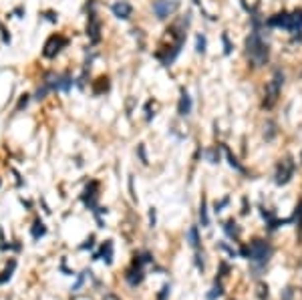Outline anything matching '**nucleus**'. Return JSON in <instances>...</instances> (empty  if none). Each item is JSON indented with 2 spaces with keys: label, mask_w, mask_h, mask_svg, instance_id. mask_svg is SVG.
Listing matches in <instances>:
<instances>
[{
  "label": "nucleus",
  "mask_w": 302,
  "mask_h": 300,
  "mask_svg": "<svg viewBox=\"0 0 302 300\" xmlns=\"http://www.w3.org/2000/svg\"><path fill=\"white\" fill-rule=\"evenodd\" d=\"M246 53H248L250 60L254 62L256 67L266 65V60H268V57H270V49H268V45L260 38V34H258L256 30L246 38Z\"/></svg>",
  "instance_id": "f257e3e1"
},
{
  "label": "nucleus",
  "mask_w": 302,
  "mask_h": 300,
  "mask_svg": "<svg viewBox=\"0 0 302 300\" xmlns=\"http://www.w3.org/2000/svg\"><path fill=\"white\" fill-rule=\"evenodd\" d=\"M242 254L248 256V258H250L254 264L264 266V264L270 260V256H272V248H270V244L264 242V240H254L248 248L242 250Z\"/></svg>",
  "instance_id": "f03ea898"
},
{
  "label": "nucleus",
  "mask_w": 302,
  "mask_h": 300,
  "mask_svg": "<svg viewBox=\"0 0 302 300\" xmlns=\"http://www.w3.org/2000/svg\"><path fill=\"white\" fill-rule=\"evenodd\" d=\"M282 85H284V75L276 71L274 77L270 79V83L266 85V91H264V109H272L276 105L278 97H280V91H282Z\"/></svg>",
  "instance_id": "7ed1b4c3"
},
{
  "label": "nucleus",
  "mask_w": 302,
  "mask_h": 300,
  "mask_svg": "<svg viewBox=\"0 0 302 300\" xmlns=\"http://www.w3.org/2000/svg\"><path fill=\"white\" fill-rule=\"evenodd\" d=\"M145 262H151V256H149V254H143V258H137V256H135L133 266L125 272V280H127L129 286H139V284L143 282V278H145L143 264H145Z\"/></svg>",
  "instance_id": "20e7f679"
},
{
  "label": "nucleus",
  "mask_w": 302,
  "mask_h": 300,
  "mask_svg": "<svg viewBox=\"0 0 302 300\" xmlns=\"http://www.w3.org/2000/svg\"><path fill=\"white\" fill-rule=\"evenodd\" d=\"M180 4H181V0H155L153 2V12H155L157 18L163 20V18L174 14L180 8Z\"/></svg>",
  "instance_id": "39448f33"
},
{
  "label": "nucleus",
  "mask_w": 302,
  "mask_h": 300,
  "mask_svg": "<svg viewBox=\"0 0 302 300\" xmlns=\"http://www.w3.org/2000/svg\"><path fill=\"white\" fill-rule=\"evenodd\" d=\"M64 47H67V38H64L62 34H53V36L45 42V51H42V55H45L47 59H53V57H57Z\"/></svg>",
  "instance_id": "423d86ee"
},
{
  "label": "nucleus",
  "mask_w": 302,
  "mask_h": 300,
  "mask_svg": "<svg viewBox=\"0 0 302 300\" xmlns=\"http://www.w3.org/2000/svg\"><path fill=\"white\" fill-rule=\"evenodd\" d=\"M292 174H294V161H292L290 157H286L284 161L278 163V169H276V183H278V185L288 183L290 178H292Z\"/></svg>",
  "instance_id": "0eeeda50"
},
{
  "label": "nucleus",
  "mask_w": 302,
  "mask_h": 300,
  "mask_svg": "<svg viewBox=\"0 0 302 300\" xmlns=\"http://www.w3.org/2000/svg\"><path fill=\"white\" fill-rule=\"evenodd\" d=\"M87 36L91 42H99L101 40V20L95 12L89 14V20H87Z\"/></svg>",
  "instance_id": "6e6552de"
},
{
  "label": "nucleus",
  "mask_w": 302,
  "mask_h": 300,
  "mask_svg": "<svg viewBox=\"0 0 302 300\" xmlns=\"http://www.w3.org/2000/svg\"><path fill=\"white\" fill-rule=\"evenodd\" d=\"M288 23H290V12H278L274 16L268 18V27H280V29H286L288 30Z\"/></svg>",
  "instance_id": "1a4fd4ad"
},
{
  "label": "nucleus",
  "mask_w": 302,
  "mask_h": 300,
  "mask_svg": "<svg viewBox=\"0 0 302 300\" xmlns=\"http://www.w3.org/2000/svg\"><path fill=\"white\" fill-rule=\"evenodd\" d=\"M111 10H113V14L117 16V18H129L131 16V12H133V8H131V4L129 2H125V0H119V2H115L113 6H111Z\"/></svg>",
  "instance_id": "9d476101"
},
{
  "label": "nucleus",
  "mask_w": 302,
  "mask_h": 300,
  "mask_svg": "<svg viewBox=\"0 0 302 300\" xmlns=\"http://www.w3.org/2000/svg\"><path fill=\"white\" fill-rule=\"evenodd\" d=\"M101 256H103V260H105L107 264L113 262V244H111V242H105V244L101 246V252H97V254L93 256V260H99Z\"/></svg>",
  "instance_id": "9b49d317"
},
{
  "label": "nucleus",
  "mask_w": 302,
  "mask_h": 300,
  "mask_svg": "<svg viewBox=\"0 0 302 300\" xmlns=\"http://www.w3.org/2000/svg\"><path fill=\"white\" fill-rule=\"evenodd\" d=\"M95 189H97V181H91L87 187H85V194H83V200L85 204H87L89 208H95V200H97V194H95Z\"/></svg>",
  "instance_id": "f8f14e48"
},
{
  "label": "nucleus",
  "mask_w": 302,
  "mask_h": 300,
  "mask_svg": "<svg viewBox=\"0 0 302 300\" xmlns=\"http://www.w3.org/2000/svg\"><path fill=\"white\" fill-rule=\"evenodd\" d=\"M178 113L180 115H189L191 113V97L181 91V97H180V105H178Z\"/></svg>",
  "instance_id": "ddd939ff"
},
{
  "label": "nucleus",
  "mask_w": 302,
  "mask_h": 300,
  "mask_svg": "<svg viewBox=\"0 0 302 300\" xmlns=\"http://www.w3.org/2000/svg\"><path fill=\"white\" fill-rule=\"evenodd\" d=\"M300 29H302V8L290 12V23H288V30L296 32V30H300Z\"/></svg>",
  "instance_id": "4468645a"
},
{
  "label": "nucleus",
  "mask_w": 302,
  "mask_h": 300,
  "mask_svg": "<svg viewBox=\"0 0 302 300\" xmlns=\"http://www.w3.org/2000/svg\"><path fill=\"white\" fill-rule=\"evenodd\" d=\"M224 151H226V157H228V163L236 169V171H240V174H246V169H244V165L238 161V159H236V155H232V151H230V149L228 147H224Z\"/></svg>",
  "instance_id": "2eb2a0df"
},
{
  "label": "nucleus",
  "mask_w": 302,
  "mask_h": 300,
  "mask_svg": "<svg viewBox=\"0 0 302 300\" xmlns=\"http://www.w3.org/2000/svg\"><path fill=\"white\" fill-rule=\"evenodd\" d=\"M105 91H109V79H107V77H101V79H97V83L93 85V93L101 95V93H105Z\"/></svg>",
  "instance_id": "dca6fc26"
},
{
  "label": "nucleus",
  "mask_w": 302,
  "mask_h": 300,
  "mask_svg": "<svg viewBox=\"0 0 302 300\" xmlns=\"http://www.w3.org/2000/svg\"><path fill=\"white\" fill-rule=\"evenodd\" d=\"M224 230H226V234L230 236V238H238V236H240V228H238V224H236L234 220H228L224 224Z\"/></svg>",
  "instance_id": "f3484780"
},
{
  "label": "nucleus",
  "mask_w": 302,
  "mask_h": 300,
  "mask_svg": "<svg viewBox=\"0 0 302 300\" xmlns=\"http://www.w3.org/2000/svg\"><path fill=\"white\" fill-rule=\"evenodd\" d=\"M30 234H32V238H34V240H38L40 236H45V234H47L45 224H42L40 220H36V222H34V226H32V230H30Z\"/></svg>",
  "instance_id": "a211bd4d"
},
{
  "label": "nucleus",
  "mask_w": 302,
  "mask_h": 300,
  "mask_svg": "<svg viewBox=\"0 0 302 300\" xmlns=\"http://www.w3.org/2000/svg\"><path fill=\"white\" fill-rule=\"evenodd\" d=\"M187 238H189V246L191 248H200V236H198V228L193 226V228H189V232H187Z\"/></svg>",
  "instance_id": "6ab92c4d"
},
{
  "label": "nucleus",
  "mask_w": 302,
  "mask_h": 300,
  "mask_svg": "<svg viewBox=\"0 0 302 300\" xmlns=\"http://www.w3.org/2000/svg\"><path fill=\"white\" fill-rule=\"evenodd\" d=\"M200 220H202V226H204V228H208V226H210L208 208H206V198H202V206H200Z\"/></svg>",
  "instance_id": "aec40b11"
},
{
  "label": "nucleus",
  "mask_w": 302,
  "mask_h": 300,
  "mask_svg": "<svg viewBox=\"0 0 302 300\" xmlns=\"http://www.w3.org/2000/svg\"><path fill=\"white\" fill-rule=\"evenodd\" d=\"M16 268V262L14 260H10V264L6 266V270L2 272V274H0V284H2V282H6V280H10V278H12V270Z\"/></svg>",
  "instance_id": "412c9836"
},
{
  "label": "nucleus",
  "mask_w": 302,
  "mask_h": 300,
  "mask_svg": "<svg viewBox=\"0 0 302 300\" xmlns=\"http://www.w3.org/2000/svg\"><path fill=\"white\" fill-rule=\"evenodd\" d=\"M208 159H210L211 163H218V161H220V149H218V147L210 149V151H208Z\"/></svg>",
  "instance_id": "4be33fe9"
},
{
  "label": "nucleus",
  "mask_w": 302,
  "mask_h": 300,
  "mask_svg": "<svg viewBox=\"0 0 302 300\" xmlns=\"http://www.w3.org/2000/svg\"><path fill=\"white\" fill-rule=\"evenodd\" d=\"M294 216H296V228L302 232V202L298 204V208H296V211H294Z\"/></svg>",
  "instance_id": "5701e85b"
},
{
  "label": "nucleus",
  "mask_w": 302,
  "mask_h": 300,
  "mask_svg": "<svg viewBox=\"0 0 302 300\" xmlns=\"http://www.w3.org/2000/svg\"><path fill=\"white\" fill-rule=\"evenodd\" d=\"M222 292H224V290H222V284H215V286H213V290L208 294V300H215L218 296H222Z\"/></svg>",
  "instance_id": "b1692460"
},
{
  "label": "nucleus",
  "mask_w": 302,
  "mask_h": 300,
  "mask_svg": "<svg viewBox=\"0 0 302 300\" xmlns=\"http://www.w3.org/2000/svg\"><path fill=\"white\" fill-rule=\"evenodd\" d=\"M196 51H198V53H206V36L198 34V45H196Z\"/></svg>",
  "instance_id": "393cba45"
},
{
  "label": "nucleus",
  "mask_w": 302,
  "mask_h": 300,
  "mask_svg": "<svg viewBox=\"0 0 302 300\" xmlns=\"http://www.w3.org/2000/svg\"><path fill=\"white\" fill-rule=\"evenodd\" d=\"M167 296H169V284H165V286L161 288V294H159L157 300H167Z\"/></svg>",
  "instance_id": "a878e982"
},
{
  "label": "nucleus",
  "mask_w": 302,
  "mask_h": 300,
  "mask_svg": "<svg viewBox=\"0 0 302 300\" xmlns=\"http://www.w3.org/2000/svg\"><path fill=\"white\" fill-rule=\"evenodd\" d=\"M222 40H224V47H226V49H224V53H226V55H230V53H232V47H230V40H228V34H224V36H222Z\"/></svg>",
  "instance_id": "bb28decb"
},
{
  "label": "nucleus",
  "mask_w": 302,
  "mask_h": 300,
  "mask_svg": "<svg viewBox=\"0 0 302 300\" xmlns=\"http://www.w3.org/2000/svg\"><path fill=\"white\" fill-rule=\"evenodd\" d=\"M85 274H87V272H81V274H79V280H77V284L73 286V290H79V288H81V284L85 282Z\"/></svg>",
  "instance_id": "cd10ccee"
},
{
  "label": "nucleus",
  "mask_w": 302,
  "mask_h": 300,
  "mask_svg": "<svg viewBox=\"0 0 302 300\" xmlns=\"http://www.w3.org/2000/svg\"><path fill=\"white\" fill-rule=\"evenodd\" d=\"M103 300H121V298H119V296H115V294H107Z\"/></svg>",
  "instance_id": "c85d7f7f"
},
{
  "label": "nucleus",
  "mask_w": 302,
  "mask_h": 300,
  "mask_svg": "<svg viewBox=\"0 0 302 300\" xmlns=\"http://www.w3.org/2000/svg\"><path fill=\"white\" fill-rule=\"evenodd\" d=\"M93 242H95V240H93V238H89V240H87V244H83L81 248H93Z\"/></svg>",
  "instance_id": "c756f323"
},
{
  "label": "nucleus",
  "mask_w": 302,
  "mask_h": 300,
  "mask_svg": "<svg viewBox=\"0 0 302 300\" xmlns=\"http://www.w3.org/2000/svg\"><path fill=\"white\" fill-rule=\"evenodd\" d=\"M193 2H196V4H200V2H202V0H193Z\"/></svg>",
  "instance_id": "7c9ffc66"
},
{
  "label": "nucleus",
  "mask_w": 302,
  "mask_h": 300,
  "mask_svg": "<svg viewBox=\"0 0 302 300\" xmlns=\"http://www.w3.org/2000/svg\"><path fill=\"white\" fill-rule=\"evenodd\" d=\"M300 163H302V155H300Z\"/></svg>",
  "instance_id": "2f4dec72"
}]
</instances>
